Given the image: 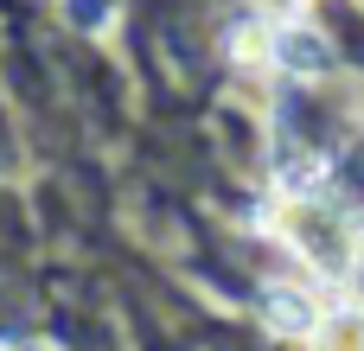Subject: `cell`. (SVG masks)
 <instances>
[{"mask_svg": "<svg viewBox=\"0 0 364 351\" xmlns=\"http://www.w3.org/2000/svg\"><path fill=\"white\" fill-rule=\"evenodd\" d=\"M314 339H320L326 351H364V313H358V307H339L333 320L314 326Z\"/></svg>", "mask_w": 364, "mask_h": 351, "instance_id": "cell-1", "label": "cell"}, {"mask_svg": "<svg viewBox=\"0 0 364 351\" xmlns=\"http://www.w3.org/2000/svg\"><path fill=\"white\" fill-rule=\"evenodd\" d=\"M109 13H115V0H70V19L77 26H102Z\"/></svg>", "mask_w": 364, "mask_h": 351, "instance_id": "cell-2", "label": "cell"}]
</instances>
